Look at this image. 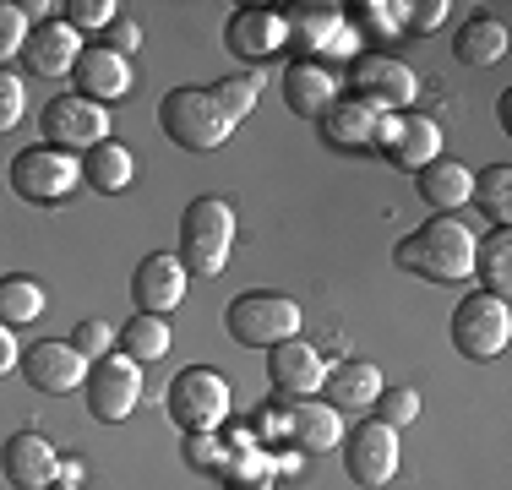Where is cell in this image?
Segmentation results:
<instances>
[{"mask_svg": "<svg viewBox=\"0 0 512 490\" xmlns=\"http://www.w3.org/2000/svg\"><path fill=\"white\" fill-rule=\"evenodd\" d=\"M224 327H229V338H235L240 349H278V343L300 338L306 311H300L289 294L251 289V294H240V300L224 311Z\"/></svg>", "mask_w": 512, "mask_h": 490, "instance_id": "cell-4", "label": "cell"}, {"mask_svg": "<svg viewBox=\"0 0 512 490\" xmlns=\"http://www.w3.org/2000/svg\"><path fill=\"white\" fill-rule=\"evenodd\" d=\"M278 17H284V49H300V55H327L333 39L349 28L344 6H333V0H306V6H289Z\"/></svg>", "mask_w": 512, "mask_h": 490, "instance_id": "cell-18", "label": "cell"}, {"mask_svg": "<svg viewBox=\"0 0 512 490\" xmlns=\"http://www.w3.org/2000/svg\"><path fill=\"white\" fill-rule=\"evenodd\" d=\"M158 126L186 153H218L229 142V131H235V120L224 115L213 88H169L158 98Z\"/></svg>", "mask_w": 512, "mask_h": 490, "instance_id": "cell-3", "label": "cell"}, {"mask_svg": "<svg viewBox=\"0 0 512 490\" xmlns=\"http://www.w3.org/2000/svg\"><path fill=\"white\" fill-rule=\"evenodd\" d=\"M60 480H66V485H82V463H60Z\"/></svg>", "mask_w": 512, "mask_h": 490, "instance_id": "cell-42", "label": "cell"}, {"mask_svg": "<svg viewBox=\"0 0 512 490\" xmlns=\"http://www.w3.org/2000/svg\"><path fill=\"white\" fill-rule=\"evenodd\" d=\"M278 431H284L289 447L300 452H338V441H344V414L333 409V403H284V420H278Z\"/></svg>", "mask_w": 512, "mask_h": 490, "instance_id": "cell-20", "label": "cell"}, {"mask_svg": "<svg viewBox=\"0 0 512 490\" xmlns=\"http://www.w3.org/2000/svg\"><path fill=\"white\" fill-rule=\"evenodd\" d=\"M229 251H235V207L224 196H197L180 213V267L191 278H218L229 267Z\"/></svg>", "mask_w": 512, "mask_h": 490, "instance_id": "cell-2", "label": "cell"}, {"mask_svg": "<svg viewBox=\"0 0 512 490\" xmlns=\"http://www.w3.org/2000/svg\"><path fill=\"white\" fill-rule=\"evenodd\" d=\"M186 447H191V463H202V469H207V463H213V447H218V441H213V436H191Z\"/></svg>", "mask_w": 512, "mask_h": 490, "instance_id": "cell-41", "label": "cell"}, {"mask_svg": "<svg viewBox=\"0 0 512 490\" xmlns=\"http://www.w3.org/2000/svg\"><path fill=\"white\" fill-rule=\"evenodd\" d=\"M22 44H28V17L17 11V0H0V66L22 55Z\"/></svg>", "mask_w": 512, "mask_h": 490, "instance_id": "cell-37", "label": "cell"}, {"mask_svg": "<svg viewBox=\"0 0 512 490\" xmlns=\"http://www.w3.org/2000/svg\"><path fill=\"white\" fill-rule=\"evenodd\" d=\"M382 371H376L371 360H338V365H327V376H322V392H327V403H333L338 414L344 409H371L376 398H382Z\"/></svg>", "mask_w": 512, "mask_h": 490, "instance_id": "cell-24", "label": "cell"}, {"mask_svg": "<svg viewBox=\"0 0 512 490\" xmlns=\"http://www.w3.org/2000/svg\"><path fill=\"white\" fill-rule=\"evenodd\" d=\"M60 11H66V28H77V33H104L109 22L120 17L115 0H71V6H60Z\"/></svg>", "mask_w": 512, "mask_h": 490, "instance_id": "cell-35", "label": "cell"}, {"mask_svg": "<svg viewBox=\"0 0 512 490\" xmlns=\"http://www.w3.org/2000/svg\"><path fill=\"white\" fill-rule=\"evenodd\" d=\"M338 98H344V93H338V77H333V66H322V60H295V66L284 71V104H289V115L322 120Z\"/></svg>", "mask_w": 512, "mask_h": 490, "instance_id": "cell-22", "label": "cell"}, {"mask_svg": "<svg viewBox=\"0 0 512 490\" xmlns=\"http://www.w3.org/2000/svg\"><path fill=\"white\" fill-rule=\"evenodd\" d=\"M115 343H120V354H126V360L148 365V360H164L169 343H175V333H169L164 316H131V322L115 333Z\"/></svg>", "mask_w": 512, "mask_h": 490, "instance_id": "cell-29", "label": "cell"}, {"mask_svg": "<svg viewBox=\"0 0 512 490\" xmlns=\"http://www.w3.org/2000/svg\"><path fill=\"white\" fill-rule=\"evenodd\" d=\"M338 452H344V469L349 480L360 490H382L398 480V463H404V452H398V431L382 420H365L349 431V441H338Z\"/></svg>", "mask_w": 512, "mask_h": 490, "instance_id": "cell-10", "label": "cell"}, {"mask_svg": "<svg viewBox=\"0 0 512 490\" xmlns=\"http://www.w3.org/2000/svg\"><path fill=\"white\" fill-rule=\"evenodd\" d=\"M376 153L387 158L393 169H409V175H420L431 158H442V126H436L431 115H382L376 120Z\"/></svg>", "mask_w": 512, "mask_h": 490, "instance_id": "cell-11", "label": "cell"}, {"mask_svg": "<svg viewBox=\"0 0 512 490\" xmlns=\"http://www.w3.org/2000/svg\"><path fill=\"white\" fill-rule=\"evenodd\" d=\"M0 474L11 490H50L60 480V452L44 431H17L0 447Z\"/></svg>", "mask_w": 512, "mask_h": 490, "instance_id": "cell-14", "label": "cell"}, {"mask_svg": "<svg viewBox=\"0 0 512 490\" xmlns=\"http://www.w3.org/2000/svg\"><path fill=\"white\" fill-rule=\"evenodd\" d=\"M414 186H420V196H425V207H431V213H447V218H453L458 207H469L474 169L442 153V158H431V164H425L420 175H414Z\"/></svg>", "mask_w": 512, "mask_h": 490, "instance_id": "cell-23", "label": "cell"}, {"mask_svg": "<svg viewBox=\"0 0 512 490\" xmlns=\"http://www.w3.org/2000/svg\"><path fill=\"white\" fill-rule=\"evenodd\" d=\"M22 115H28V88H22L17 71L0 66V137H11L22 126Z\"/></svg>", "mask_w": 512, "mask_h": 490, "instance_id": "cell-36", "label": "cell"}, {"mask_svg": "<svg viewBox=\"0 0 512 490\" xmlns=\"http://www.w3.org/2000/svg\"><path fill=\"white\" fill-rule=\"evenodd\" d=\"M507 343H512V311H507V300H496V294H485V289L463 294L458 311H453V349L463 354V360L485 365V360H496Z\"/></svg>", "mask_w": 512, "mask_h": 490, "instance_id": "cell-6", "label": "cell"}, {"mask_svg": "<svg viewBox=\"0 0 512 490\" xmlns=\"http://www.w3.org/2000/svg\"><path fill=\"white\" fill-rule=\"evenodd\" d=\"M447 11H453L447 0H425V6H409L404 28H409V33H436V28L447 22Z\"/></svg>", "mask_w": 512, "mask_h": 490, "instance_id": "cell-38", "label": "cell"}, {"mask_svg": "<svg viewBox=\"0 0 512 490\" xmlns=\"http://www.w3.org/2000/svg\"><path fill=\"white\" fill-rule=\"evenodd\" d=\"M17 360H22V349H17V338H11V327L0 322V376L17 371Z\"/></svg>", "mask_w": 512, "mask_h": 490, "instance_id": "cell-40", "label": "cell"}, {"mask_svg": "<svg viewBox=\"0 0 512 490\" xmlns=\"http://www.w3.org/2000/svg\"><path fill=\"white\" fill-rule=\"evenodd\" d=\"M349 98L376 115H404L420 98V77L398 55H355L349 60Z\"/></svg>", "mask_w": 512, "mask_h": 490, "instance_id": "cell-7", "label": "cell"}, {"mask_svg": "<svg viewBox=\"0 0 512 490\" xmlns=\"http://www.w3.org/2000/svg\"><path fill=\"white\" fill-rule=\"evenodd\" d=\"M44 316V289L28 273H6L0 278V322L6 327H28Z\"/></svg>", "mask_w": 512, "mask_h": 490, "instance_id": "cell-31", "label": "cell"}, {"mask_svg": "<svg viewBox=\"0 0 512 490\" xmlns=\"http://www.w3.org/2000/svg\"><path fill=\"white\" fill-rule=\"evenodd\" d=\"M39 137H44V147H55V153L82 158L88 147L109 142V109L88 104V98H77V93H60V98H50V104H44Z\"/></svg>", "mask_w": 512, "mask_h": 490, "instance_id": "cell-9", "label": "cell"}, {"mask_svg": "<svg viewBox=\"0 0 512 490\" xmlns=\"http://www.w3.org/2000/svg\"><path fill=\"white\" fill-rule=\"evenodd\" d=\"M371 409H376L371 420H382V425H393V431H398V425L420 420V392H414V387H393V392H387L382 387V398H376Z\"/></svg>", "mask_w": 512, "mask_h": 490, "instance_id": "cell-34", "label": "cell"}, {"mask_svg": "<svg viewBox=\"0 0 512 490\" xmlns=\"http://www.w3.org/2000/svg\"><path fill=\"white\" fill-rule=\"evenodd\" d=\"M82 55V33L66 28V17H50L39 28H28V44H22V66L33 77H66Z\"/></svg>", "mask_w": 512, "mask_h": 490, "instance_id": "cell-21", "label": "cell"}, {"mask_svg": "<svg viewBox=\"0 0 512 490\" xmlns=\"http://www.w3.org/2000/svg\"><path fill=\"white\" fill-rule=\"evenodd\" d=\"M229 403H235V392H229V382L213 371V365H191V371H180L175 382H169V392H164L169 420H175L186 436H213L218 425L229 420Z\"/></svg>", "mask_w": 512, "mask_h": 490, "instance_id": "cell-5", "label": "cell"}, {"mask_svg": "<svg viewBox=\"0 0 512 490\" xmlns=\"http://www.w3.org/2000/svg\"><path fill=\"white\" fill-rule=\"evenodd\" d=\"M131 175H137V158H131V147H120V142H99V147L82 153V180H88L93 191H104V196L131 191Z\"/></svg>", "mask_w": 512, "mask_h": 490, "instance_id": "cell-26", "label": "cell"}, {"mask_svg": "<svg viewBox=\"0 0 512 490\" xmlns=\"http://www.w3.org/2000/svg\"><path fill=\"white\" fill-rule=\"evenodd\" d=\"M17 371L28 376L33 392H50V398H66V392H77L88 382V360L71 343H33L17 360Z\"/></svg>", "mask_w": 512, "mask_h": 490, "instance_id": "cell-17", "label": "cell"}, {"mask_svg": "<svg viewBox=\"0 0 512 490\" xmlns=\"http://www.w3.org/2000/svg\"><path fill=\"white\" fill-rule=\"evenodd\" d=\"M322 376H327V360L306 338H289V343H278V349H267V382H273L278 403L311 398V392L322 387Z\"/></svg>", "mask_w": 512, "mask_h": 490, "instance_id": "cell-13", "label": "cell"}, {"mask_svg": "<svg viewBox=\"0 0 512 490\" xmlns=\"http://www.w3.org/2000/svg\"><path fill=\"white\" fill-rule=\"evenodd\" d=\"M82 186V158L55 153V147H22L11 158V191L33 207H55Z\"/></svg>", "mask_w": 512, "mask_h": 490, "instance_id": "cell-8", "label": "cell"}, {"mask_svg": "<svg viewBox=\"0 0 512 490\" xmlns=\"http://www.w3.org/2000/svg\"><path fill=\"white\" fill-rule=\"evenodd\" d=\"M50 490H82V485H66V480H55V485H50Z\"/></svg>", "mask_w": 512, "mask_h": 490, "instance_id": "cell-43", "label": "cell"}, {"mask_svg": "<svg viewBox=\"0 0 512 490\" xmlns=\"http://www.w3.org/2000/svg\"><path fill=\"white\" fill-rule=\"evenodd\" d=\"M66 343L82 354V360H104V354H115V327H109L104 316H82Z\"/></svg>", "mask_w": 512, "mask_h": 490, "instance_id": "cell-33", "label": "cell"}, {"mask_svg": "<svg viewBox=\"0 0 512 490\" xmlns=\"http://www.w3.org/2000/svg\"><path fill=\"white\" fill-rule=\"evenodd\" d=\"M71 77H77V98L109 109L115 98L131 93V60L115 55V49H104V44H93V49H82V55H77Z\"/></svg>", "mask_w": 512, "mask_h": 490, "instance_id": "cell-19", "label": "cell"}, {"mask_svg": "<svg viewBox=\"0 0 512 490\" xmlns=\"http://www.w3.org/2000/svg\"><path fill=\"white\" fill-rule=\"evenodd\" d=\"M376 120H382L376 109L355 104V98H338L316 126H322L327 147H338V153H365V147H376Z\"/></svg>", "mask_w": 512, "mask_h": 490, "instance_id": "cell-25", "label": "cell"}, {"mask_svg": "<svg viewBox=\"0 0 512 490\" xmlns=\"http://www.w3.org/2000/svg\"><path fill=\"white\" fill-rule=\"evenodd\" d=\"M186 284H191V273L180 267V256L153 251V256H142L137 278H131V300H137L142 316H169L186 305Z\"/></svg>", "mask_w": 512, "mask_h": 490, "instance_id": "cell-15", "label": "cell"}, {"mask_svg": "<svg viewBox=\"0 0 512 490\" xmlns=\"http://www.w3.org/2000/svg\"><path fill=\"white\" fill-rule=\"evenodd\" d=\"M474 273H480V289L507 300L512 294V229H491L480 245H474Z\"/></svg>", "mask_w": 512, "mask_h": 490, "instance_id": "cell-28", "label": "cell"}, {"mask_svg": "<svg viewBox=\"0 0 512 490\" xmlns=\"http://www.w3.org/2000/svg\"><path fill=\"white\" fill-rule=\"evenodd\" d=\"M104 33H109V44H104V49H115V55H137V44H142V22H131V17H115Z\"/></svg>", "mask_w": 512, "mask_h": 490, "instance_id": "cell-39", "label": "cell"}, {"mask_svg": "<svg viewBox=\"0 0 512 490\" xmlns=\"http://www.w3.org/2000/svg\"><path fill=\"white\" fill-rule=\"evenodd\" d=\"M453 55L463 66H496L507 55V22L502 17H469L453 39Z\"/></svg>", "mask_w": 512, "mask_h": 490, "instance_id": "cell-27", "label": "cell"}, {"mask_svg": "<svg viewBox=\"0 0 512 490\" xmlns=\"http://www.w3.org/2000/svg\"><path fill=\"white\" fill-rule=\"evenodd\" d=\"M213 93H218V104H224V115L240 126V120L256 109V98H262V77H251V71H246V77H224Z\"/></svg>", "mask_w": 512, "mask_h": 490, "instance_id": "cell-32", "label": "cell"}, {"mask_svg": "<svg viewBox=\"0 0 512 490\" xmlns=\"http://www.w3.org/2000/svg\"><path fill=\"white\" fill-rule=\"evenodd\" d=\"M474 245H480V235L463 218L436 213L431 224H420L393 245V262L414 278H431V284H463V278H474Z\"/></svg>", "mask_w": 512, "mask_h": 490, "instance_id": "cell-1", "label": "cell"}, {"mask_svg": "<svg viewBox=\"0 0 512 490\" xmlns=\"http://www.w3.org/2000/svg\"><path fill=\"white\" fill-rule=\"evenodd\" d=\"M142 403V365L126 360V354H104V360L88 365V409L93 420L120 425L131 420V409Z\"/></svg>", "mask_w": 512, "mask_h": 490, "instance_id": "cell-12", "label": "cell"}, {"mask_svg": "<svg viewBox=\"0 0 512 490\" xmlns=\"http://www.w3.org/2000/svg\"><path fill=\"white\" fill-rule=\"evenodd\" d=\"M224 49L246 66H267L284 49V17L267 6H235L224 22Z\"/></svg>", "mask_w": 512, "mask_h": 490, "instance_id": "cell-16", "label": "cell"}, {"mask_svg": "<svg viewBox=\"0 0 512 490\" xmlns=\"http://www.w3.org/2000/svg\"><path fill=\"white\" fill-rule=\"evenodd\" d=\"M469 202H480V213L491 218V229H507L512 224V169L507 164L480 169V175H474Z\"/></svg>", "mask_w": 512, "mask_h": 490, "instance_id": "cell-30", "label": "cell"}]
</instances>
